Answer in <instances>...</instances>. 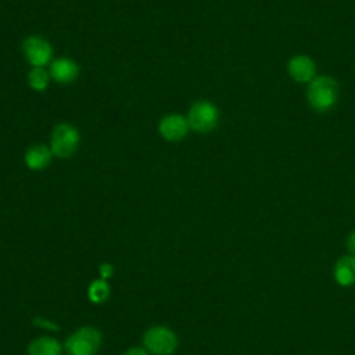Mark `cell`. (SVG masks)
I'll list each match as a JSON object with an SVG mask.
<instances>
[{"label":"cell","instance_id":"12","mask_svg":"<svg viewBox=\"0 0 355 355\" xmlns=\"http://www.w3.org/2000/svg\"><path fill=\"white\" fill-rule=\"evenodd\" d=\"M61 347L57 340L50 337H40L32 341L28 347L29 355H58Z\"/></svg>","mask_w":355,"mask_h":355},{"label":"cell","instance_id":"15","mask_svg":"<svg viewBox=\"0 0 355 355\" xmlns=\"http://www.w3.org/2000/svg\"><path fill=\"white\" fill-rule=\"evenodd\" d=\"M100 273H101V277H110L111 275H112V266L111 265H108V263H105V265H103L101 268H100Z\"/></svg>","mask_w":355,"mask_h":355},{"label":"cell","instance_id":"10","mask_svg":"<svg viewBox=\"0 0 355 355\" xmlns=\"http://www.w3.org/2000/svg\"><path fill=\"white\" fill-rule=\"evenodd\" d=\"M51 157L53 153L50 150V146L35 144L25 151L24 161L31 171H42L50 165Z\"/></svg>","mask_w":355,"mask_h":355},{"label":"cell","instance_id":"14","mask_svg":"<svg viewBox=\"0 0 355 355\" xmlns=\"http://www.w3.org/2000/svg\"><path fill=\"white\" fill-rule=\"evenodd\" d=\"M108 284L105 283V280H96L90 284L89 287V298L93 302H103L107 300L108 297Z\"/></svg>","mask_w":355,"mask_h":355},{"label":"cell","instance_id":"11","mask_svg":"<svg viewBox=\"0 0 355 355\" xmlns=\"http://www.w3.org/2000/svg\"><path fill=\"white\" fill-rule=\"evenodd\" d=\"M336 280L343 286H349L355 283V255L344 257L336 266L334 270Z\"/></svg>","mask_w":355,"mask_h":355},{"label":"cell","instance_id":"13","mask_svg":"<svg viewBox=\"0 0 355 355\" xmlns=\"http://www.w3.org/2000/svg\"><path fill=\"white\" fill-rule=\"evenodd\" d=\"M50 75L43 68H32L28 73V85L35 92H44L49 86Z\"/></svg>","mask_w":355,"mask_h":355},{"label":"cell","instance_id":"8","mask_svg":"<svg viewBox=\"0 0 355 355\" xmlns=\"http://www.w3.org/2000/svg\"><path fill=\"white\" fill-rule=\"evenodd\" d=\"M287 72L293 80L298 83H309L316 76V64L311 57L297 54L288 60Z\"/></svg>","mask_w":355,"mask_h":355},{"label":"cell","instance_id":"1","mask_svg":"<svg viewBox=\"0 0 355 355\" xmlns=\"http://www.w3.org/2000/svg\"><path fill=\"white\" fill-rule=\"evenodd\" d=\"M306 100L318 112L330 111L338 100V83L329 75L315 76L306 87Z\"/></svg>","mask_w":355,"mask_h":355},{"label":"cell","instance_id":"17","mask_svg":"<svg viewBox=\"0 0 355 355\" xmlns=\"http://www.w3.org/2000/svg\"><path fill=\"white\" fill-rule=\"evenodd\" d=\"M123 355H147V352L144 349H141V348H130Z\"/></svg>","mask_w":355,"mask_h":355},{"label":"cell","instance_id":"16","mask_svg":"<svg viewBox=\"0 0 355 355\" xmlns=\"http://www.w3.org/2000/svg\"><path fill=\"white\" fill-rule=\"evenodd\" d=\"M347 245H348V250L351 251L352 255H355V232H352L348 237V241H347Z\"/></svg>","mask_w":355,"mask_h":355},{"label":"cell","instance_id":"7","mask_svg":"<svg viewBox=\"0 0 355 355\" xmlns=\"http://www.w3.org/2000/svg\"><path fill=\"white\" fill-rule=\"evenodd\" d=\"M189 129L187 118L180 114H168L162 116L158 123V132L166 141L182 140L187 135Z\"/></svg>","mask_w":355,"mask_h":355},{"label":"cell","instance_id":"5","mask_svg":"<svg viewBox=\"0 0 355 355\" xmlns=\"http://www.w3.org/2000/svg\"><path fill=\"white\" fill-rule=\"evenodd\" d=\"M176 337L166 327H153L144 336L146 348L154 355H169L176 348Z\"/></svg>","mask_w":355,"mask_h":355},{"label":"cell","instance_id":"9","mask_svg":"<svg viewBox=\"0 0 355 355\" xmlns=\"http://www.w3.org/2000/svg\"><path fill=\"white\" fill-rule=\"evenodd\" d=\"M49 75L54 82L61 85H68L78 78L79 67L71 58H67V57L57 58L50 64Z\"/></svg>","mask_w":355,"mask_h":355},{"label":"cell","instance_id":"3","mask_svg":"<svg viewBox=\"0 0 355 355\" xmlns=\"http://www.w3.org/2000/svg\"><path fill=\"white\" fill-rule=\"evenodd\" d=\"M79 146V133L69 123H58L54 126L50 137V150L58 158H69Z\"/></svg>","mask_w":355,"mask_h":355},{"label":"cell","instance_id":"4","mask_svg":"<svg viewBox=\"0 0 355 355\" xmlns=\"http://www.w3.org/2000/svg\"><path fill=\"white\" fill-rule=\"evenodd\" d=\"M101 343L100 333L93 327H82L67 340L71 355H94Z\"/></svg>","mask_w":355,"mask_h":355},{"label":"cell","instance_id":"2","mask_svg":"<svg viewBox=\"0 0 355 355\" xmlns=\"http://www.w3.org/2000/svg\"><path fill=\"white\" fill-rule=\"evenodd\" d=\"M186 118L190 129L197 133H208L216 128L219 122V111L214 103L198 100L190 107Z\"/></svg>","mask_w":355,"mask_h":355},{"label":"cell","instance_id":"6","mask_svg":"<svg viewBox=\"0 0 355 355\" xmlns=\"http://www.w3.org/2000/svg\"><path fill=\"white\" fill-rule=\"evenodd\" d=\"M22 53L25 60L33 68H43L51 60V46L40 36H29L22 43Z\"/></svg>","mask_w":355,"mask_h":355}]
</instances>
